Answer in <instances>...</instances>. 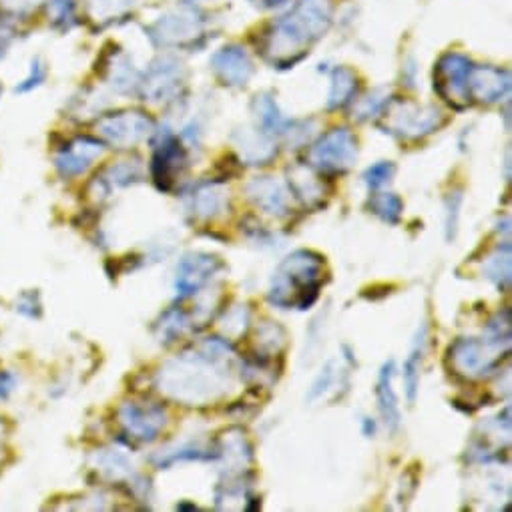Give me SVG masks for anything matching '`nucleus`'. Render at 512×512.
<instances>
[{
    "mask_svg": "<svg viewBox=\"0 0 512 512\" xmlns=\"http://www.w3.org/2000/svg\"><path fill=\"white\" fill-rule=\"evenodd\" d=\"M460 205H462V191L458 189V191H452L446 199V239L448 241H452L456 237Z\"/></svg>",
    "mask_w": 512,
    "mask_h": 512,
    "instance_id": "nucleus-30",
    "label": "nucleus"
},
{
    "mask_svg": "<svg viewBox=\"0 0 512 512\" xmlns=\"http://www.w3.org/2000/svg\"><path fill=\"white\" fill-rule=\"evenodd\" d=\"M15 390V378L9 372H0V400H7Z\"/></svg>",
    "mask_w": 512,
    "mask_h": 512,
    "instance_id": "nucleus-33",
    "label": "nucleus"
},
{
    "mask_svg": "<svg viewBox=\"0 0 512 512\" xmlns=\"http://www.w3.org/2000/svg\"><path fill=\"white\" fill-rule=\"evenodd\" d=\"M101 151H103L101 143L89 137H79L57 155V169L65 177L81 175L93 165V161L101 155Z\"/></svg>",
    "mask_w": 512,
    "mask_h": 512,
    "instance_id": "nucleus-15",
    "label": "nucleus"
},
{
    "mask_svg": "<svg viewBox=\"0 0 512 512\" xmlns=\"http://www.w3.org/2000/svg\"><path fill=\"white\" fill-rule=\"evenodd\" d=\"M368 209L384 223L396 225L402 219L404 201L396 193H374L368 201Z\"/></svg>",
    "mask_w": 512,
    "mask_h": 512,
    "instance_id": "nucleus-25",
    "label": "nucleus"
},
{
    "mask_svg": "<svg viewBox=\"0 0 512 512\" xmlns=\"http://www.w3.org/2000/svg\"><path fill=\"white\" fill-rule=\"evenodd\" d=\"M444 125V117L436 107H420L416 103H400L390 111L388 131L400 139H422ZM386 131V133H388Z\"/></svg>",
    "mask_w": 512,
    "mask_h": 512,
    "instance_id": "nucleus-8",
    "label": "nucleus"
},
{
    "mask_svg": "<svg viewBox=\"0 0 512 512\" xmlns=\"http://www.w3.org/2000/svg\"><path fill=\"white\" fill-rule=\"evenodd\" d=\"M484 276L498 288V290H508L510 286V243L500 241L496 249L488 255L484 262Z\"/></svg>",
    "mask_w": 512,
    "mask_h": 512,
    "instance_id": "nucleus-20",
    "label": "nucleus"
},
{
    "mask_svg": "<svg viewBox=\"0 0 512 512\" xmlns=\"http://www.w3.org/2000/svg\"><path fill=\"white\" fill-rule=\"evenodd\" d=\"M119 422L129 438L139 442H151L165 428L167 414L155 402L131 400L119 408Z\"/></svg>",
    "mask_w": 512,
    "mask_h": 512,
    "instance_id": "nucleus-9",
    "label": "nucleus"
},
{
    "mask_svg": "<svg viewBox=\"0 0 512 512\" xmlns=\"http://www.w3.org/2000/svg\"><path fill=\"white\" fill-rule=\"evenodd\" d=\"M502 348L490 340L478 338H458L450 344L446 362L450 370L464 378H478L488 372L500 362Z\"/></svg>",
    "mask_w": 512,
    "mask_h": 512,
    "instance_id": "nucleus-5",
    "label": "nucleus"
},
{
    "mask_svg": "<svg viewBox=\"0 0 512 512\" xmlns=\"http://www.w3.org/2000/svg\"><path fill=\"white\" fill-rule=\"evenodd\" d=\"M225 270V264L211 253H187L177 266V278H175V290L179 300L193 298L199 294L205 286L211 284V280Z\"/></svg>",
    "mask_w": 512,
    "mask_h": 512,
    "instance_id": "nucleus-7",
    "label": "nucleus"
},
{
    "mask_svg": "<svg viewBox=\"0 0 512 512\" xmlns=\"http://www.w3.org/2000/svg\"><path fill=\"white\" fill-rule=\"evenodd\" d=\"M358 93V79L350 69H336L332 73V91L328 99V109H340L352 103Z\"/></svg>",
    "mask_w": 512,
    "mask_h": 512,
    "instance_id": "nucleus-21",
    "label": "nucleus"
},
{
    "mask_svg": "<svg viewBox=\"0 0 512 512\" xmlns=\"http://www.w3.org/2000/svg\"><path fill=\"white\" fill-rule=\"evenodd\" d=\"M255 5H260V7H266V9H272V7H276V5H282L284 0H253Z\"/></svg>",
    "mask_w": 512,
    "mask_h": 512,
    "instance_id": "nucleus-35",
    "label": "nucleus"
},
{
    "mask_svg": "<svg viewBox=\"0 0 512 512\" xmlns=\"http://www.w3.org/2000/svg\"><path fill=\"white\" fill-rule=\"evenodd\" d=\"M153 131V121L143 113H119L115 117H107L101 123L103 137L119 147H131L143 141Z\"/></svg>",
    "mask_w": 512,
    "mask_h": 512,
    "instance_id": "nucleus-11",
    "label": "nucleus"
},
{
    "mask_svg": "<svg viewBox=\"0 0 512 512\" xmlns=\"http://www.w3.org/2000/svg\"><path fill=\"white\" fill-rule=\"evenodd\" d=\"M215 75L223 85H245L253 75V63L239 47H225L211 59Z\"/></svg>",
    "mask_w": 512,
    "mask_h": 512,
    "instance_id": "nucleus-14",
    "label": "nucleus"
},
{
    "mask_svg": "<svg viewBox=\"0 0 512 512\" xmlns=\"http://www.w3.org/2000/svg\"><path fill=\"white\" fill-rule=\"evenodd\" d=\"M17 310L23 314V316H29V318H39L41 316V304H39V296L37 294H25L19 304H17Z\"/></svg>",
    "mask_w": 512,
    "mask_h": 512,
    "instance_id": "nucleus-31",
    "label": "nucleus"
},
{
    "mask_svg": "<svg viewBox=\"0 0 512 512\" xmlns=\"http://www.w3.org/2000/svg\"><path fill=\"white\" fill-rule=\"evenodd\" d=\"M187 167V151L177 137L167 135L153 153L151 159V177L159 191L171 193L177 185V179Z\"/></svg>",
    "mask_w": 512,
    "mask_h": 512,
    "instance_id": "nucleus-10",
    "label": "nucleus"
},
{
    "mask_svg": "<svg viewBox=\"0 0 512 512\" xmlns=\"http://www.w3.org/2000/svg\"><path fill=\"white\" fill-rule=\"evenodd\" d=\"M394 362H386L378 374V382H376V400H378V410L382 414L384 424L388 426V430L396 432L400 428V406H398V396L394 390Z\"/></svg>",
    "mask_w": 512,
    "mask_h": 512,
    "instance_id": "nucleus-16",
    "label": "nucleus"
},
{
    "mask_svg": "<svg viewBox=\"0 0 512 512\" xmlns=\"http://www.w3.org/2000/svg\"><path fill=\"white\" fill-rule=\"evenodd\" d=\"M470 97L480 103H496L508 95L510 77L506 71L492 67H472L470 71Z\"/></svg>",
    "mask_w": 512,
    "mask_h": 512,
    "instance_id": "nucleus-13",
    "label": "nucleus"
},
{
    "mask_svg": "<svg viewBox=\"0 0 512 512\" xmlns=\"http://www.w3.org/2000/svg\"><path fill=\"white\" fill-rule=\"evenodd\" d=\"M143 177V169L131 161H119L115 165H111L103 175L97 177V183L105 189V193H109L113 187H127L131 183L141 181Z\"/></svg>",
    "mask_w": 512,
    "mask_h": 512,
    "instance_id": "nucleus-22",
    "label": "nucleus"
},
{
    "mask_svg": "<svg viewBox=\"0 0 512 512\" xmlns=\"http://www.w3.org/2000/svg\"><path fill=\"white\" fill-rule=\"evenodd\" d=\"M332 7L328 0H302V3L268 35L266 55L276 65H294L306 55L330 27Z\"/></svg>",
    "mask_w": 512,
    "mask_h": 512,
    "instance_id": "nucleus-2",
    "label": "nucleus"
},
{
    "mask_svg": "<svg viewBox=\"0 0 512 512\" xmlns=\"http://www.w3.org/2000/svg\"><path fill=\"white\" fill-rule=\"evenodd\" d=\"M227 209V195L221 181L201 183L189 197V211L197 219H213Z\"/></svg>",
    "mask_w": 512,
    "mask_h": 512,
    "instance_id": "nucleus-17",
    "label": "nucleus"
},
{
    "mask_svg": "<svg viewBox=\"0 0 512 512\" xmlns=\"http://www.w3.org/2000/svg\"><path fill=\"white\" fill-rule=\"evenodd\" d=\"M362 428H364V436H368V438H372L376 434V424L370 418L362 420Z\"/></svg>",
    "mask_w": 512,
    "mask_h": 512,
    "instance_id": "nucleus-34",
    "label": "nucleus"
},
{
    "mask_svg": "<svg viewBox=\"0 0 512 512\" xmlns=\"http://www.w3.org/2000/svg\"><path fill=\"white\" fill-rule=\"evenodd\" d=\"M386 105V99L384 97H378V95H372L368 97V101L358 109V119L364 121V119H370L374 115H378Z\"/></svg>",
    "mask_w": 512,
    "mask_h": 512,
    "instance_id": "nucleus-32",
    "label": "nucleus"
},
{
    "mask_svg": "<svg viewBox=\"0 0 512 512\" xmlns=\"http://www.w3.org/2000/svg\"><path fill=\"white\" fill-rule=\"evenodd\" d=\"M470 71L472 63L456 53L444 55L434 69V89L436 93L456 111L466 109L472 103L470 97Z\"/></svg>",
    "mask_w": 512,
    "mask_h": 512,
    "instance_id": "nucleus-6",
    "label": "nucleus"
},
{
    "mask_svg": "<svg viewBox=\"0 0 512 512\" xmlns=\"http://www.w3.org/2000/svg\"><path fill=\"white\" fill-rule=\"evenodd\" d=\"M255 346H258V352H262L264 360L280 354L286 346V332L274 322H266L264 326L258 328V340H255Z\"/></svg>",
    "mask_w": 512,
    "mask_h": 512,
    "instance_id": "nucleus-26",
    "label": "nucleus"
},
{
    "mask_svg": "<svg viewBox=\"0 0 512 512\" xmlns=\"http://www.w3.org/2000/svg\"><path fill=\"white\" fill-rule=\"evenodd\" d=\"M211 458H217V452L215 450H205L201 446H195V444H189V446H181L177 448L175 452H165V456L161 454L159 458V466H171L179 460H211Z\"/></svg>",
    "mask_w": 512,
    "mask_h": 512,
    "instance_id": "nucleus-27",
    "label": "nucleus"
},
{
    "mask_svg": "<svg viewBox=\"0 0 512 512\" xmlns=\"http://www.w3.org/2000/svg\"><path fill=\"white\" fill-rule=\"evenodd\" d=\"M358 159V139L350 129H332L308 151V163L322 175H344Z\"/></svg>",
    "mask_w": 512,
    "mask_h": 512,
    "instance_id": "nucleus-4",
    "label": "nucleus"
},
{
    "mask_svg": "<svg viewBox=\"0 0 512 512\" xmlns=\"http://www.w3.org/2000/svg\"><path fill=\"white\" fill-rule=\"evenodd\" d=\"M231 346L221 338H207L191 354L167 362L157 374V386L185 406H205L219 400L231 384L227 364Z\"/></svg>",
    "mask_w": 512,
    "mask_h": 512,
    "instance_id": "nucleus-1",
    "label": "nucleus"
},
{
    "mask_svg": "<svg viewBox=\"0 0 512 512\" xmlns=\"http://www.w3.org/2000/svg\"><path fill=\"white\" fill-rule=\"evenodd\" d=\"M245 193L262 211L274 217H284L290 213V193L286 191L284 183L276 181L274 177L251 179L245 185Z\"/></svg>",
    "mask_w": 512,
    "mask_h": 512,
    "instance_id": "nucleus-12",
    "label": "nucleus"
},
{
    "mask_svg": "<svg viewBox=\"0 0 512 512\" xmlns=\"http://www.w3.org/2000/svg\"><path fill=\"white\" fill-rule=\"evenodd\" d=\"M326 260L316 251L298 249L278 266L270 284V302L280 310H310L324 286Z\"/></svg>",
    "mask_w": 512,
    "mask_h": 512,
    "instance_id": "nucleus-3",
    "label": "nucleus"
},
{
    "mask_svg": "<svg viewBox=\"0 0 512 512\" xmlns=\"http://www.w3.org/2000/svg\"><path fill=\"white\" fill-rule=\"evenodd\" d=\"M426 336H428V326H426V322H422V326L418 328V334L414 338V344L410 348V354L404 362V386H406V396H408L410 404L416 402V394H418L420 368H422V360H424V352H426Z\"/></svg>",
    "mask_w": 512,
    "mask_h": 512,
    "instance_id": "nucleus-18",
    "label": "nucleus"
},
{
    "mask_svg": "<svg viewBox=\"0 0 512 512\" xmlns=\"http://www.w3.org/2000/svg\"><path fill=\"white\" fill-rule=\"evenodd\" d=\"M193 328L189 314H185L179 308H173L169 312H165L161 316V320L157 322V336L163 344H171L177 342L179 338H183L189 330Z\"/></svg>",
    "mask_w": 512,
    "mask_h": 512,
    "instance_id": "nucleus-23",
    "label": "nucleus"
},
{
    "mask_svg": "<svg viewBox=\"0 0 512 512\" xmlns=\"http://www.w3.org/2000/svg\"><path fill=\"white\" fill-rule=\"evenodd\" d=\"M215 452H217V458H223V460H227L229 464H233L237 468L247 466L253 458V454H251L253 448H251L249 440L245 438V434L241 430L223 432L217 440Z\"/></svg>",
    "mask_w": 512,
    "mask_h": 512,
    "instance_id": "nucleus-19",
    "label": "nucleus"
},
{
    "mask_svg": "<svg viewBox=\"0 0 512 512\" xmlns=\"http://www.w3.org/2000/svg\"><path fill=\"white\" fill-rule=\"evenodd\" d=\"M338 368H336V362L334 360H330L324 368H322V372L318 374V378L314 380V384H312V388H310V392H308V402H316V400H320L324 394H328L332 388H334V384L338 382Z\"/></svg>",
    "mask_w": 512,
    "mask_h": 512,
    "instance_id": "nucleus-29",
    "label": "nucleus"
},
{
    "mask_svg": "<svg viewBox=\"0 0 512 512\" xmlns=\"http://www.w3.org/2000/svg\"><path fill=\"white\" fill-rule=\"evenodd\" d=\"M290 191L310 207L324 203V183L314 175H298V171H294L290 177Z\"/></svg>",
    "mask_w": 512,
    "mask_h": 512,
    "instance_id": "nucleus-24",
    "label": "nucleus"
},
{
    "mask_svg": "<svg viewBox=\"0 0 512 512\" xmlns=\"http://www.w3.org/2000/svg\"><path fill=\"white\" fill-rule=\"evenodd\" d=\"M394 173H396V165L392 161H378L364 171V183L368 185L370 191H378L392 181Z\"/></svg>",
    "mask_w": 512,
    "mask_h": 512,
    "instance_id": "nucleus-28",
    "label": "nucleus"
}]
</instances>
